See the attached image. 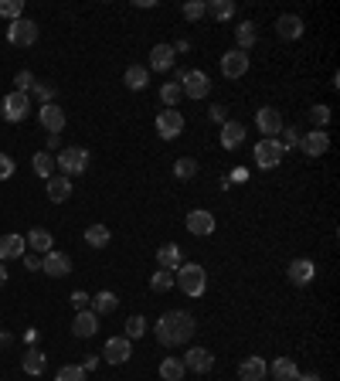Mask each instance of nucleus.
I'll use <instances>...</instances> for the list:
<instances>
[{
  "label": "nucleus",
  "instance_id": "nucleus-18",
  "mask_svg": "<svg viewBox=\"0 0 340 381\" xmlns=\"http://www.w3.org/2000/svg\"><path fill=\"white\" fill-rule=\"evenodd\" d=\"M276 34H279L282 41H296V38H303V17H296V14H282V17L276 21Z\"/></svg>",
  "mask_w": 340,
  "mask_h": 381
},
{
  "label": "nucleus",
  "instance_id": "nucleus-11",
  "mask_svg": "<svg viewBox=\"0 0 340 381\" xmlns=\"http://www.w3.org/2000/svg\"><path fill=\"white\" fill-rule=\"evenodd\" d=\"M300 150H303L306 157H324V153L330 150V133H327V130H310V133H303V136H300Z\"/></svg>",
  "mask_w": 340,
  "mask_h": 381
},
{
  "label": "nucleus",
  "instance_id": "nucleus-19",
  "mask_svg": "<svg viewBox=\"0 0 340 381\" xmlns=\"http://www.w3.org/2000/svg\"><path fill=\"white\" fill-rule=\"evenodd\" d=\"M313 276H317L313 259H293V262H289V283L306 286V283H313Z\"/></svg>",
  "mask_w": 340,
  "mask_h": 381
},
{
  "label": "nucleus",
  "instance_id": "nucleus-48",
  "mask_svg": "<svg viewBox=\"0 0 340 381\" xmlns=\"http://www.w3.org/2000/svg\"><path fill=\"white\" fill-rule=\"evenodd\" d=\"M14 177V160L7 153H0V181H10Z\"/></svg>",
  "mask_w": 340,
  "mask_h": 381
},
{
  "label": "nucleus",
  "instance_id": "nucleus-13",
  "mask_svg": "<svg viewBox=\"0 0 340 381\" xmlns=\"http://www.w3.org/2000/svg\"><path fill=\"white\" fill-rule=\"evenodd\" d=\"M215 368V354L208 347H191L184 354V371H194V375H208Z\"/></svg>",
  "mask_w": 340,
  "mask_h": 381
},
{
  "label": "nucleus",
  "instance_id": "nucleus-40",
  "mask_svg": "<svg viewBox=\"0 0 340 381\" xmlns=\"http://www.w3.org/2000/svg\"><path fill=\"white\" fill-rule=\"evenodd\" d=\"M85 371L82 365H65V368H58V375H55V381H85Z\"/></svg>",
  "mask_w": 340,
  "mask_h": 381
},
{
  "label": "nucleus",
  "instance_id": "nucleus-24",
  "mask_svg": "<svg viewBox=\"0 0 340 381\" xmlns=\"http://www.w3.org/2000/svg\"><path fill=\"white\" fill-rule=\"evenodd\" d=\"M265 375H269V368H265L262 358H245L239 365V378L242 381H265Z\"/></svg>",
  "mask_w": 340,
  "mask_h": 381
},
{
  "label": "nucleus",
  "instance_id": "nucleus-47",
  "mask_svg": "<svg viewBox=\"0 0 340 381\" xmlns=\"http://www.w3.org/2000/svg\"><path fill=\"white\" fill-rule=\"evenodd\" d=\"M208 119H211V123H228V109H225L221 102H215V106L208 109Z\"/></svg>",
  "mask_w": 340,
  "mask_h": 381
},
{
  "label": "nucleus",
  "instance_id": "nucleus-51",
  "mask_svg": "<svg viewBox=\"0 0 340 381\" xmlns=\"http://www.w3.org/2000/svg\"><path fill=\"white\" fill-rule=\"evenodd\" d=\"M7 283V266H3V262H0V286Z\"/></svg>",
  "mask_w": 340,
  "mask_h": 381
},
{
  "label": "nucleus",
  "instance_id": "nucleus-38",
  "mask_svg": "<svg viewBox=\"0 0 340 381\" xmlns=\"http://www.w3.org/2000/svg\"><path fill=\"white\" fill-rule=\"evenodd\" d=\"M208 10H211L218 21H232V17H235V3H232V0H211Z\"/></svg>",
  "mask_w": 340,
  "mask_h": 381
},
{
  "label": "nucleus",
  "instance_id": "nucleus-34",
  "mask_svg": "<svg viewBox=\"0 0 340 381\" xmlns=\"http://www.w3.org/2000/svg\"><path fill=\"white\" fill-rule=\"evenodd\" d=\"M160 378L184 381V361H180V358H164V361H160Z\"/></svg>",
  "mask_w": 340,
  "mask_h": 381
},
{
  "label": "nucleus",
  "instance_id": "nucleus-5",
  "mask_svg": "<svg viewBox=\"0 0 340 381\" xmlns=\"http://www.w3.org/2000/svg\"><path fill=\"white\" fill-rule=\"evenodd\" d=\"M7 41H10L14 48H27V45H34V41H38V24H34L31 17H17V21H10V27H7Z\"/></svg>",
  "mask_w": 340,
  "mask_h": 381
},
{
  "label": "nucleus",
  "instance_id": "nucleus-35",
  "mask_svg": "<svg viewBox=\"0 0 340 381\" xmlns=\"http://www.w3.org/2000/svg\"><path fill=\"white\" fill-rule=\"evenodd\" d=\"M143 334H147V317L133 313V317L123 323V337H126V341H136V337H143Z\"/></svg>",
  "mask_w": 340,
  "mask_h": 381
},
{
  "label": "nucleus",
  "instance_id": "nucleus-46",
  "mask_svg": "<svg viewBox=\"0 0 340 381\" xmlns=\"http://www.w3.org/2000/svg\"><path fill=\"white\" fill-rule=\"evenodd\" d=\"M14 82H17V93H31V86H34V75L24 69V72H17V79H14Z\"/></svg>",
  "mask_w": 340,
  "mask_h": 381
},
{
  "label": "nucleus",
  "instance_id": "nucleus-42",
  "mask_svg": "<svg viewBox=\"0 0 340 381\" xmlns=\"http://www.w3.org/2000/svg\"><path fill=\"white\" fill-rule=\"evenodd\" d=\"M31 95H34L41 106H48V102H55V86H48V82H34V86H31Z\"/></svg>",
  "mask_w": 340,
  "mask_h": 381
},
{
  "label": "nucleus",
  "instance_id": "nucleus-9",
  "mask_svg": "<svg viewBox=\"0 0 340 381\" xmlns=\"http://www.w3.org/2000/svg\"><path fill=\"white\" fill-rule=\"evenodd\" d=\"M180 133H184V112H180V109H164V112L157 116V136L177 140Z\"/></svg>",
  "mask_w": 340,
  "mask_h": 381
},
{
  "label": "nucleus",
  "instance_id": "nucleus-22",
  "mask_svg": "<svg viewBox=\"0 0 340 381\" xmlns=\"http://www.w3.org/2000/svg\"><path fill=\"white\" fill-rule=\"evenodd\" d=\"M24 252H27V242H24L21 235H3V238H0V262L21 259Z\"/></svg>",
  "mask_w": 340,
  "mask_h": 381
},
{
  "label": "nucleus",
  "instance_id": "nucleus-14",
  "mask_svg": "<svg viewBox=\"0 0 340 381\" xmlns=\"http://www.w3.org/2000/svg\"><path fill=\"white\" fill-rule=\"evenodd\" d=\"M38 119H41V126L48 130V136H58V133L65 130V109L55 106V102L41 106V109H38Z\"/></svg>",
  "mask_w": 340,
  "mask_h": 381
},
{
  "label": "nucleus",
  "instance_id": "nucleus-44",
  "mask_svg": "<svg viewBox=\"0 0 340 381\" xmlns=\"http://www.w3.org/2000/svg\"><path fill=\"white\" fill-rule=\"evenodd\" d=\"M310 123H313L317 130H324V126L330 123V106H313V109H310Z\"/></svg>",
  "mask_w": 340,
  "mask_h": 381
},
{
  "label": "nucleus",
  "instance_id": "nucleus-26",
  "mask_svg": "<svg viewBox=\"0 0 340 381\" xmlns=\"http://www.w3.org/2000/svg\"><path fill=\"white\" fill-rule=\"evenodd\" d=\"M72 197V177H48V201H55V204H62V201H69Z\"/></svg>",
  "mask_w": 340,
  "mask_h": 381
},
{
  "label": "nucleus",
  "instance_id": "nucleus-41",
  "mask_svg": "<svg viewBox=\"0 0 340 381\" xmlns=\"http://www.w3.org/2000/svg\"><path fill=\"white\" fill-rule=\"evenodd\" d=\"M180 10H184V17H187V21H201V17L208 14V3H204V0H187Z\"/></svg>",
  "mask_w": 340,
  "mask_h": 381
},
{
  "label": "nucleus",
  "instance_id": "nucleus-3",
  "mask_svg": "<svg viewBox=\"0 0 340 381\" xmlns=\"http://www.w3.org/2000/svg\"><path fill=\"white\" fill-rule=\"evenodd\" d=\"M55 167L62 171V177H79L88 171V150L82 147H65L58 157H55Z\"/></svg>",
  "mask_w": 340,
  "mask_h": 381
},
{
  "label": "nucleus",
  "instance_id": "nucleus-16",
  "mask_svg": "<svg viewBox=\"0 0 340 381\" xmlns=\"http://www.w3.org/2000/svg\"><path fill=\"white\" fill-rule=\"evenodd\" d=\"M130 354H133V344H130L126 337H109L106 347H102V358H106L109 365H126Z\"/></svg>",
  "mask_w": 340,
  "mask_h": 381
},
{
  "label": "nucleus",
  "instance_id": "nucleus-50",
  "mask_svg": "<svg viewBox=\"0 0 340 381\" xmlns=\"http://www.w3.org/2000/svg\"><path fill=\"white\" fill-rule=\"evenodd\" d=\"M21 259H24V266H27L31 273H34V269H41V256H38V252H24Z\"/></svg>",
  "mask_w": 340,
  "mask_h": 381
},
{
  "label": "nucleus",
  "instance_id": "nucleus-29",
  "mask_svg": "<svg viewBox=\"0 0 340 381\" xmlns=\"http://www.w3.org/2000/svg\"><path fill=\"white\" fill-rule=\"evenodd\" d=\"M157 262H160V269H170V273H177V266L184 262V259H180V249H177L173 242L160 245V252H157Z\"/></svg>",
  "mask_w": 340,
  "mask_h": 381
},
{
  "label": "nucleus",
  "instance_id": "nucleus-2",
  "mask_svg": "<svg viewBox=\"0 0 340 381\" xmlns=\"http://www.w3.org/2000/svg\"><path fill=\"white\" fill-rule=\"evenodd\" d=\"M173 286L184 293V296H204V289H208V273H204V266H197V262H180L177 266V273H173Z\"/></svg>",
  "mask_w": 340,
  "mask_h": 381
},
{
  "label": "nucleus",
  "instance_id": "nucleus-33",
  "mask_svg": "<svg viewBox=\"0 0 340 381\" xmlns=\"http://www.w3.org/2000/svg\"><path fill=\"white\" fill-rule=\"evenodd\" d=\"M109 238H112V232H109L106 225H88V228H85V242H88L92 249H106Z\"/></svg>",
  "mask_w": 340,
  "mask_h": 381
},
{
  "label": "nucleus",
  "instance_id": "nucleus-7",
  "mask_svg": "<svg viewBox=\"0 0 340 381\" xmlns=\"http://www.w3.org/2000/svg\"><path fill=\"white\" fill-rule=\"evenodd\" d=\"M282 143L279 140H258L255 143V164L262 167V171H272V167H279L282 164Z\"/></svg>",
  "mask_w": 340,
  "mask_h": 381
},
{
  "label": "nucleus",
  "instance_id": "nucleus-30",
  "mask_svg": "<svg viewBox=\"0 0 340 381\" xmlns=\"http://www.w3.org/2000/svg\"><path fill=\"white\" fill-rule=\"evenodd\" d=\"M116 306H119V296H116L112 289H102L99 296H92V313H99V317H102V313H112Z\"/></svg>",
  "mask_w": 340,
  "mask_h": 381
},
{
  "label": "nucleus",
  "instance_id": "nucleus-10",
  "mask_svg": "<svg viewBox=\"0 0 340 381\" xmlns=\"http://www.w3.org/2000/svg\"><path fill=\"white\" fill-rule=\"evenodd\" d=\"M245 72H249V55H245V51L232 48V51L221 55V75H225V79L235 82V79H242Z\"/></svg>",
  "mask_w": 340,
  "mask_h": 381
},
{
  "label": "nucleus",
  "instance_id": "nucleus-31",
  "mask_svg": "<svg viewBox=\"0 0 340 381\" xmlns=\"http://www.w3.org/2000/svg\"><path fill=\"white\" fill-rule=\"evenodd\" d=\"M21 368H24V375H45V368H48V358L41 354V351H27L24 354V361H21Z\"/></svg>",
  "mask_w": 340,
  "mask_h": 381
},
{
  "label": "nucleus",
  "instance_id": "nucleus-52",
  "mask_svg": "<svg viewBox=\"0 0 340 381\" xmlns=\"http://www.w3.org/2000/svg\"><path fill=\"white\" fill-rule=\"evenodd\" d=\"M296 381H320V375H300Z\"/></svg>",
  "mask_w": 340,
  "mask_h": 381
},
{
  "label": "nucleus",
  "instance_id": "nucleus-15",
  "mask_svg": "<svg viewBox=\"0 0 340 381\" xmlns=\"http://www.w3.org/2000/svg\"><path fill=\"white\" fill-rule=\"evenodd\" d=\"M41 269H45L51 280H62V276L72 273V259H69L65 252H55V249H51V252L41 256Z\"/></svg>",
  "mask_w": 340,
  "mask_h": 381
},
{
  "label": "nucleus",
  "instance_id": "nucleus-49",
  "mask_svg": "<svg viewBox=\"0 0 340 381\" xmlns=\"http://www.w3.org/2000/svg\"><path fill=\"white\" fill-rule=\"evenodd\" d=\"M69 299H72V306H75V310H85V306H88V299H92V296H88V293H82V289H75V293H72V296H69Z\"/></svg>",
  "mask_w": 340,
  "mask_h": 381
},
{
  "label": "nucleus",
  "instance_id": "nucleus-20",
  "mask_svg": "<svg viewBox=\"0 0 340 381\" xmlns=\"http://www.w3.org/2000/svg\"><path fill=\"white\" fill-rule=\"evenodd\" d=\"M242 140H245V126H242V123H235V119L221 123V147H225V150H239Z\"/></svg>",
  "mask_w": 340,
  "mask_h": 381
},
{
  "label": "nucleus",
  "instance_id": "nucleus-28",
  "mask_svg": "<svg viewBox=\"0 0 340 381\" xmlns=\"http://www.w3.org/2000/svg\"><path fill=\"white\" fill-rule=\"evenodd\" d=\"M235 41H239V51H245V55H249V48H255V41H258V31H255L252 21H242V24L235 27Z\"/></svg>",
  "mask_w": 340,
  "mask_h": 381
},
{
  "label": "nucleus",
  "instance_id": "nucleus-25",
  "mask_svg": "<svg viewBox=\"0 0 340 381\" xmlns=\"http://www.w3.org/2000/svg\"><path fill=\"white\" fill-rule=\"evenodd\" d=\"M123 82H126V89L143 93V89L150 86V69H143V65H130V69H126V75H123Z\"/></svg>",
  "mask_w": 340,
  "mask_h": 381
},
{
  "label": "nucleus",
  "instance_id": "nucleus-45",
  "mask_svg": "<svg viewBox=\"0 0 340 381\" xmlns=\"http://www.w3.org/2000/svg\"><path fill=\"white\" fill-rule=\"evenodd\" d=\"M282 136H286V140H282V150H293V147H300V136H303V133H300L296 126H282Z\"/></svg>",
  "mask_w": 340,
  "mask_h": 381
},
{
  "label": "nucleus",
  "instance_id": "nucleus-43",
  "mask_svg": "<svg viewBox=\"0 0 340 381\" xmlns=\"http://www.w3.org/2000/svg\"><path fill=\"white\" fill-rule=\"evenodd\" d=\"M160 99H164V106H167V109H173V106L184 99V93H180V86H177V82H167V86L160 89Z\"/></svg>",
  "mask_w": 340,
  "mask_h": 381
},
{
  "label": "nucleus",
  "instance_id": "nucleus-12",
  "mask_svg": "<svg viewBox=\"0 0 340 381\" xmlns=\"http://www.w3.org/2000/svg\"><path fill=\"white\" fill-rule=\"evenodd\" d=\"M184 221H187V232H191V235H197V238H204V235H211V232L218 228L215 214H211V211H204V208H194Z\"/></svg>",
  "mask_w": 340,
  "mask_h": 381
},
{
  "label": "nucleus",
  "instance_id": "nucleus-4",
  "mask_svg": "<svg viewBox=\"0 0 340 381\" xmlns=\"http://www.w3.org/2000/svg\"><path fill=\"white\" fill-rule=\"evenodd\" d=\"M177 86H180V93L187 95V99H204V95L211 93V79L201 72V69H191V72H177V79H173Z\"/></svg>",
  "mask_w": 340,
  "mask_h": 381
},
{
  "label": "nucleus",
  "instance_id": "nucleus-21",
  "mask_svg": "<svg viewBox=\"0 0 340 381\" xmlns=\"http://www.w3.org/2000/svg\"><path fill=\"white\" fill-rule=\"evenodd\" d=\"M24 242H27V249H31V252H38V256L51 252V245H55V238H51V232H48V228H31V232L24 235Z\"/></svg>",
  "mask_w": 340,
  "mask_h": 381
},
{
  "label": "nucleus",
  "instance_id": "nucleus-27",
  "mask_svg": "<svg viewBox=\"0 0 340 381\" xmlns=\"http://www.w3.org/2000/svg\"><path fill=\"white\" fill-rule=\"evenodd\" d=\"M150 69H154V72L173 69V48H170V45H154V51H150Z\"/></svg>",
  "mask_w": 340,
  "mask_h": 381
},
{
  "label": "nucleus",
  "instance_id": "nucleus-8",
  "mask_svg": "<svg viewBox=\"0 0 340 381\" xmlns=\"http://www.w3.org/2000/svg\"><path fill=\"white\" fill-rule=\"evenodd\" d=\"M27 112H31V95L27 93H14L3 95V119L7 123H24L27 119Z\"/></svg>",
  "mask_w": 340,
  "mask_h": 381
},
{
  "label": "nucleus",
  "instance_id": "nucleus-36",
  "mask_svg": "<svg viewBox=\"0 0 340 381\" xmlns=\"http://www.w3.org/2000/svg\"><path fill=\"white\" fill-rule=\"evenodd\" d=\"M197 174V160H191V157H180L177 164H173V177L177 181H191Z\"/></svg>",
  "mask_w": 340,
  "mask_h": 381
},
{
  "label": "nucleus",
  "instance_id": "nucleus-23",
  "mask_svg": "<svg viewBox=\"0 0 340 381\" xmlns=\"http://www.w3.org/2000/svg\"><path fill=\"white\" fill-rule=\"evenodd\" d=\"M269 375L276 381H296L300 378V368H296L293 358H276V361L269 365Z\"/></svg>",
  "mask_w": 340,
  "mask_h": 381
},
{
  "label": "nucleus",
  "instance_id": "nucleus-39",
  "mask_svg": "<svg viewBox=\"0 0 340 381\" xmlns=\"http://www.w3.org/2000/svg\"><path fill=\"white\" fill-rule=\"evenodd\" d=\"M0 17H7V21L24 17V0H0Z\"/></svg>",
  "mask_w": 340,
  "mask_h": 381
},
{
  "label": "nucleus",
  "instance_id": "nucleus-32",
  "mask_svg": "<svg viewBox=\"0 0 340 381\" xmlns=\"http://www.w3.org/2000/svg\"><path fill=\"white\" fill-rule=\"evenodd\" d=\"M31 164H34V174H38V177H45V181L55 177V157H51L48 150H38Z\"/></svg>",
  "mask_w": 340,
  "mask_h": 381
},
{
  "label": "nucleus",
  "instance_id": "nucleus-17",
  "mask_svg": "<svg viewBox=\"0 0 340 381\" xmlns=\"http://www.w3.org/2000/svg\"><path fill=\"white\" fill-rule=\"evenodd\" d=\"M99 330V313H92V310H75V320H72V334L75 337H92Z\"/></svg>",
  "mask_w": 340,
  "mask_h": 381
},
{
  "label": "nucleus",
  "instance_id": "nucleus-37",
  "mask_svg": "<svg viewBox=\"0 0 340 381\" xmlns=\"http://www.w3.org/2000/svg\"><path fill=\"white\" fill-rule=\"evenodd\" d=\"M150 289H154V293H167V289H173V273H170V269H157V273L150 276Z\"/></svg>",
  "mask_w": 340,
  "mask_h": 381
},
{
  "label": "nucleus",
  "instance_id": "nucleus-6",
  "mask_svg": "<svg viewBox=\"0 0 340 381\" xmlns=\"http://www.w3.org/2000/svg\"><path fill=\"white\" fill-rule=\"evenodd\" d=\"M255 126H258L262 140H276V136L282 133V112L272 109V106H262V109L255 112Z\"/></svg>",
  "mask_w": 340,
  "mask_h": 381
},
{
  "label": "nucleus",
  "instance_id": "nucleus-1",
  "mask_svg": "<svg viewBox=\"0 0 340 381\" xmlns=\"http://www.w3.org/2000/svg\"><path fill=\"white\" fill-rule=\"evenodd\" d=\"M194 334H197V320H194L187 310H167V313L157 320V341H160L164 347H180V344H187Z\"/></svg>",
  "mask_w": 340,
  "mask_h": 381
}]
</instances>
